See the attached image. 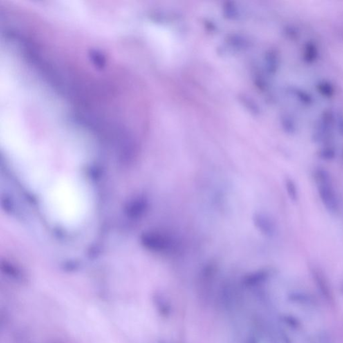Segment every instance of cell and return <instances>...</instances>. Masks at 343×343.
I'll return each mask as SVG.
<instances>
[{
    "label": "cell",
    "mask_w": 343,
    "mask_h": 343,
    "mask_svg": "<svg viewBox=\"0 0 343 343\" xmlns=\"http://www.w3.org/2000/svg\"><path fill=\"white\" fill-rule=\"evenodd\" d=\"M313 178L323 207L330 214H338L341 209L340 200L329 171L324 168L318 167L314 171Z\"/></svg>",
    "instance_id": "obj_1"
},
{
    "label": "cell",
    "mask_w": 343,
    "mask_h": 343,
    "mask_svg": "<svg viewBox=\"0 0 343 343\" xmlns=\"http://www.w3.org/2000/svg\"><path fill=\"white\" fill-rule=\"evenodd\" d=\"M143 242L147 248L159 254H169L176 250L178 244L176 238L162 232H151L145 235Z\"/></svg>",
    "instance_id": "obj_2"
},
{
    "label": "cell",
    "mask_w": 343,
    "mask_h": 343,
    "mask_svg": "<svg viewBox=\"0 0 343 343\" xmlns=\"http://www.w3.org/2000/svg\"><path fill=\"white\" fill-rule=\"evenodd\" d=\"M254 226L267 237L273 238L278 233L277 224L272 216L263 213H256L253 216Z\"/></svg>",
    "instance_id": "obj_3"
},
{
    "label": "cell",
    "mask_w": 343,
    "mask_h": 343,
    "mask_svg": "<svg viewBox=\"0 0 343 343\" xmlns=\"http://www.w3.org/2000/svg\"><path fill=\"white\" fill-rule=\"evenodd\" d=\"M270 277V271L267 269H261L247 274L243 277L242 283L247 288H254L265 282Z\"/></svg>",
    "instance_id": "obj_4"
},
{
    "label": "cell",
    "mask_w": 343,
    "mask_h": 343,
    "mask_svg": "<svg viewBox=\"0 0 343 343\" xmlns=\"http://www.w3.org/2000/svg\"><path fill=\"white\" fill-rule=\"evenodd\" d=\"M311 273L314 281L317 285L319 290L323 296L329 299L330 297V292L329 286H328L327 281L324 274L317 268H312Z\"/></svg>",
    "instance_id": "obj_5"
},
{
    "label": "cell",
    "mask_w": 343,
    "mask_h": 343,
    "mask_svg": "<svg viewBox=\"0 0 343 343\" xmlns=\"http://www.w3.org/2000/svg\"><path fill=\"white\" fill-rule=\"evenodd\" d=\"M289 300L295 304L313 306L315 300L310 294L304 292H294L288 296Z\"/></svg>",
    "instance_id": "obj_6"
},
{
    "label": "cell",
    "mask_w": 343,
    "mask_h": 343,
    "mask_svg": "<svg viewBox=\"0 0 343 343\" xmlns=\"http://www.w3.org/2000/svg\"><path fill=\"white\" fill-rule=\"evenodd\" d=\"M285 189L289 198L294 203L299 200V191L297 182L290 177L286 178L284 182Z\"/></svg>",
    "instance_id": "obj_7"
},
{
    "label": "cell",
    "mask_w": 343,
    "mask_h": 343,
    "mask_svg": "<svg viewBox=\"0 0 343 343\" xmlns=\"http://www.w3.org/2000/svg\"><path fill=\"white\" fill-rule=\"evenodd\" d=\"M155 305L160 315L163 317H169L171 311V306L166 298L161 295H157L155 298Z\"/></svg>",
    "instance_id": "obj_8"
},
{
    "label": "cell",
    "mask_w": 343,
    "mask_h": 343,
    "mask_svg": "<svg viewBox=\"0 0 343 343\" xmlns=\"http://www.w3.org/2000/svg\"><path fill=\"white\" fill-rule=\"evenodd\" d=\"M91 57L94 63L99 67H103L106 64V58L102 52L94 50L91 52Z\"/></svg>",
    "instance_id": "obj_9"
},
{
    "label": "cell",
    "mask_w": 343,
    "mask_h": 343,
    "mask_svg": "<svg viewBox=\"0 0 343 343\" xmlns=\"http://www.w3.org/2000/svg\"><path fill=\"white\" fill-rule=\"evenodd\" d=\"M283 321L287 325H288L291 328H293L294 329H297V328H300L299 326L300 325L299 321L297 319L290 317V316L283 317Z\"/></svg>",
    "instance_id": "obj_10"
},
{
    "label": "cell",
    "mask_w": 343,
    "mask_h": 343,
    "mask_svg": "<svg viewBox=\"0 0 343 343\" xmlns=\"http://www.w3.org/2000/svg\"><path fill=\"white\" fill-rule=\"evenodd\" d=\"M158 343H166L165 341H160V342H159Z\"/></svg>",
    "instance_id": "obj_11"
}]
</instances>
